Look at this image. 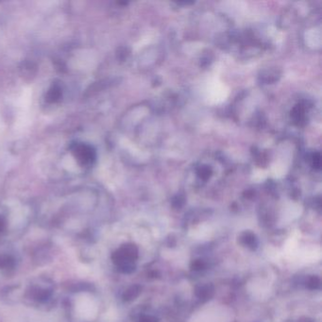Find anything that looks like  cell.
Returning a JSON list of instances; mask_svg holds the SVG:
<instances>
[{
  "instance_id": "6da1fadb",
  "label": "cell",
  "mask_w": 322,
  "mask_h": 322,
  "mask_svg": "<svg viewBox=\"0 0 322 322\" xmlns=\"http://www.w3.org/2000/svg\"><path fill=\"white\" fill-rule=\"evenodd\" d=\"M74 153L78 158L79 161L81 162L82 165H90L94 160V152L92 151V148L90 146L80 144L76 145L74 147Z\"/></svg>"
}]
</instances>
